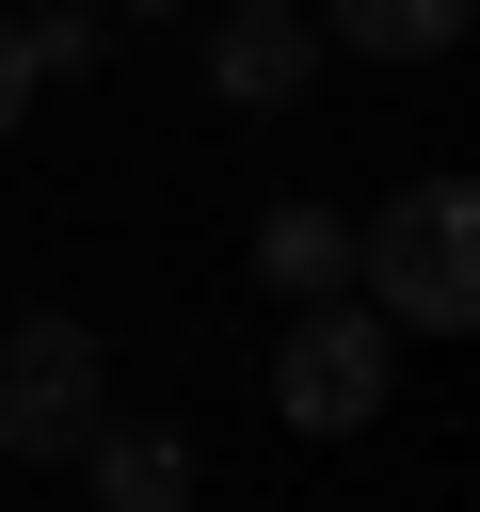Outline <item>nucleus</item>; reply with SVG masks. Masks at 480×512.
<instances>
[{
	"mask_svg": "<svg viewBox=\"0 0 480 512\" xmlns=\"http://www.w3.org/2000/svg\"><path fill=\"white\" fill-rule=\"evenodd\" d=\"M16 48H32V80H80L112 32H96V16H64V0H32V16H16Z\"/></svg>",
	"mask_w": 480,
	"mask_h": 512,
	"instance_id": "8",
	"label": "nucleus"
},
{
	"mask_svg": "<svg viewBox=\"0 0 480 512\" xmlns=\"http://www.w3.org/2000/svg\"><path fill=\"white\" fill-rule=\"evenodd\" d=\"M96 416H112L96 336H80L64 304L0 320V464H80V432H96Z\"/></svg>",
	"mask_w": 480,
	"mask_h": 512,
	"instance_id": "3",
	"label": "nucleus"
},
{
	"mask_svg": "<svg viewBox=\"0 0 480 512\" xmlns=\"http://www.w3.org/2000/svg\"><path fill=\"white\" fill-rule=\"evenodd\" d=\"M288 432H368L384 400H400V320L384 304H352V288H320V304H288V336H272V384H256Z\"/></svg>",
	"mask_w": 480,
	"mask_h": 512,
	"instance_id": "2",
	"label": "nucleus"
},
{
	"mask_svg": "<svg viewBox=\"0 0 480 512\" xmlns=\"http://www.w3.org/2000/svg\"><path fill=\"white\" fill-rule=\"evenodd\" d=\"M320 80V16L304 0H240V16H208V96L224 112H288Z\"/></svg>",
	"mask_w": 480,
	"mask_h": 512,
	"instance_id": "4",
	"label": "nucleus"
},
{
	"mask_svg": "<svg viewBox=\"0 0 480 512\" xmlns=\"http://www.w3.org/2000/svg\"><path fill=\"white\" fill-rule=\"evenodd\" d=\"M0 16H32V0H0Z\"/></svg>",
	"mask_w": 480,
	"mask_h": 512,
	"instance_id": "11",
	"label": "nucleus"
},
{
	"mask_svg": "<svg viewBox=\"0 0 480 512\" xmlns=\"http://www.w3.org/2000/svg\"><path fill=\"white\" fill-rule=\"evenodd\" d=\"M304 16H320V48H368V64H448L480 0H304Z\"/></svg>",
	"mask_w": 480,
	"mask_h": 512,
	"instance_id": "7",
	"label": "nucleus"
},
{
	"mask_svg": "<svg viewBox=\"0 0 480 512\" xmlns=\"http://www.w3.org/2000/svg\"><path fill=\"white\" fill-rule=\"evenodd\" d=\"M80 480H96V512H192V432L96 416V432H80Z\"/></svg>",
	"mask_w": 480,
	"mask_h": 512,
	"instance_id": "5",
	"label": "nucleus"
},
{
	"mask_svg": "<svg viewBox=\"0 0 480 512\" xmlns=\"http://www.w3.org/2000/svg\"><path fill=\"white\" fill-rule=\"evenodd\" d=\"M112 16H208V0H112Z\"/></svg>",
	"mask_w": 480,
	"mask_h": 512,
	"instance_id": "10",
	"label": "nucleus"
},
{
	"mask_svg": "<svg viewBox=\"0 0 480 512\" xmlns=\"http://www.w3.org/2000/svg\"><path fill=\"white\" fill-rule=\"evenodd\" d=\"M48 80H32V48H16V16H0V144H16V112H32Z\"/></svg>",
	"mask_w": 480,
	"mask_h": 512,
	"instance_id": "9",
	"label": "nucleus"
},
{
	"mask_svg": "<svg viewBox=\"0 0 480 512\" xmlns=\"http://www.w3.org/2000/svg\"><path fill=\"white\" fill-rule=\"evenodd\" d=\"M352 304H384L400 336H464L480 320V192L400 176L384 208H352Z\"/></svg>",
	"mask_w": 480,
	"mask_h": 512,
	"instance_id": "1",
	"label": "nucleus"
},
{
	"mask_svg": "<svg viewBox=\"0 0 480 512\" xmlns=\"http://www.w3.org/2000/svg\"><path fill=\"white\" fill-rule=\"evenodd\" d=\"M256 288L272 304H320V288H352V208H256Z\"/></svg>",
	"mask_w": 480,
	"mask_h": 512,
	"instance_id": "6",
	"label": "nucleus"
}]
</instances>
